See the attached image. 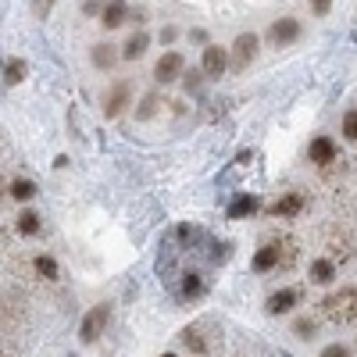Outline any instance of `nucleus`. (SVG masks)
Returning <instances> with one entry per match:
<instances>
[{
    "mask_svg": "<svg viewBox=\"0 0 357 357\" xmlns=\"http://www.w3.org/2000/svg\"><path fill=\"white\" fill-rule=\"evenodd\" d=\"M0 357H18V347H15V343H4V340H0Z\"/></svg>",
    "mask_w": 357,
    "mask_h": 357,
    "instance_id": "35",
    "label": "nucleus"
},
{
    "mask_svg": "<svg viewBox=\"0 0 357 357\" xmlns=\"http://www.w3.org/2000/svg\"><path fill=\"white\" fill-rule=\"evenodd\" d=\"M254 54H257V36L254 33H240V36H236V43L229 47V68L232 72H243L254 61Z\"/></svg>",
    "mask_w": 357,
    "mask_h": 357,
    "instance_id": "3",
    "label": "nucleus"
},
{
    "mask_svg": "<svg viewBox=\"0 0 357 357\" xmlns=\"http://www.w3.org/2000/svg\"><path fill=\"white\" fill-rule=\"evenodd\" d=\"M89 61H93V68L107 72V68H114L118 61H122V47H114V43H93V50H89Z\"/></svg>",
    "mask_w": 357,
    "mask_h": 357,
    "instance_id": "13",
    "label": "nucleus"
},
{
    "mask_svg": "<svg viewBox=\"0 0 357 357\" xmlns=\"http://www.w3.org/2000/svg\"><path fill=\"white\" fill-rule=\"evenodd\" d=\"M204 79H207V75H204L200 68L186 72V75H183V86H186V93H200V86H204Z\"/></svg>",
    "mask_w": 357,
    "mask_h": 357,
    "instance_id": "28",
    "label": "nucleus"
},
{
    "mask_svg": "<svg viewBox=\"0 0 357 357\" xmlns=\"http://www.w3.org/2000/svg\"><path fill=\"white\" fill-rule=\"evenodd\" d=\"M314 333H318V321H314V318H296V321H293V336L314 340Z\"/></svg>",
    "mask_w": 357,
    "mask_h": 357,
    "instance_id": "26",
    "label": "nucleus"
},
{
    "mask_svg": "<svg viewBox=\"0 0 357 357\" xmlns=\"http://www.w3.org/2000/svg\"><path fill=\"white\" fill-rule=\"evenodd\" d=\"M301 289H293V286H286V289H275L272 296H268V301H264V311L268 314H289L296 304H301Z\"/></svg>",
    "mask_w": 357,
    "mask_h": 357,
    "instance_id": "9",
    "label": "nucleus"
},
{
    "mask_svg": "<svg viewBox=\"0 0 357 357\" xmlns=\"http://www.w3.org/2000/svg\"><path fill=\"white\" fill-rule=\"evenodd\" d=\"M107 318H111V307L107 304H97V307H89L79 321V340L82 343H97L100 333L107 329Z\"/></svg>",
    "mask_w": 357,
    "mask_h": 357,
    "instance_id": "2",
    "label": "nucleus"
},
{
    "mask_svg": "<svg viewBox=\"0 0 357 357\" xmlns=\"http://www.w3.org/2000/svg\"><path fill=\"white\" fill-rule=\"evenodd\" d=\"M25 318V301H18V296H0V329L11 333L18 329Z\"/></svg>",
    "mask_w": 357,
    "mask_h": 357,
    "instance_id": "10",
    "label": "nucleus"
},
{
    "mask_svg": "<svg viewBox=\"0 0 357 357\" xmlns=\"http://www.w3.org/2000/svg\"><path fill=\"white\" fill-rule=\"evenodd\" d=\"M25 75H29V65L22 61V57H8V61H4V82L8 86H22Z\"/></svg>",
    "mask_w": 357,
    "mask_h": 357,
    "instance_id": "19",
    "label": "nucleus"
},
{
    "mask_svg": "<svg viewBox=\"0 0 357 357\" xmlns=\"http://www.w3.org/2000/svg\"><path fill=\"white\" fill-rule=\"evenodd\" d=\"M321 318H329L336 325H350L357 321V286H343L329 296H321V304H318Z\"/></svg>",
    "mask_w": 357,
    "mask_h": 357,
    "instance_id": "1",
    "label": "nucleus"
},
{
    "mask_svg": "<svg viewBox=\"0 0 357 357\" xmlns=\"http://www.w3.org/2000/svg\"><path fill=\"white\" fill-rule=\"evenodd\" d=\"M175 36H178L175 25H165V29H161V43H175Z\"/></svg>",
    "mask_w": 357,
    "mask_h": 357,
    "instance_id": "33",
    "label": "nucleus"
},
{
    "mask_svg": "<svg viewBox=\"0 0 357 357\" xmlns=\"http://www.w3.org/2000/svg\"><path fill=\"white\" fill-rule=\"evenodd\" d=\"M336 272H340V268L329 257H318V261H311V272L307 275H311L314 286H333L336 282Z\"/></svg>",
    "mask_w": 357,
    "mask_h": 357,
    "instance_id": "16",
    "label": "nucleus"
},
{
    "mask_svg": "<svg viewBox=\"0 0 357 357\" xmlns=\"http://www.w3.org/2000/svg\"><path fill=\"white\" fill-rule=\"evenodd\" d=\"M129 4H126V0H107V8L100 11V25L104 29H122L126 22H129Z\"/></svg>",
    "mask_w": 357,
    "mask_h": 357,
    "instance_id": "15",
    "label": "nucleus"
},
{
    "mask_svg": "<svg viewBox=\"0 0 357 357\" xmlns=\"http://www.w3.org/2000/svg\"><path fill=\"white\" fill-rule=\"evenodd\" d=\"M318 357H350V350H347L343 343H329V347H325Z\"/></svg>",
    "mask_w": 357,
    "mask_h": 357,
    "instance_id": "30",
    "label": "nucleus"
},
{
    "mask_svg": "<svg viewBox=\"0 0 357 357\" xmlns=\"http://www.w3.org/2000/svg\"><path fill=\"white\" fill-rule=\"evenodd\" d=\"M11 197V190H4V186H0V207H4V200Z\"/></svg>",
    "mask_w": 357,
    "mask_h": 357,
    "instance_id": "37",
    "label": "nucleus"
},
{
    "mask_svg": "<svg viewBox=\"0 0 357 357\" xmlns=\"http://www.w3.org/2000/svg\"><path fill=\"white\" fill-rule=\"evenodd\" d=\"M161 357H175V354H161Z\"/></svg>",
    "mask_w": 357,
    "mask_h": 357,
    "instance_id": "38",
    "label": "nucleus"
},
{
    "mask_svg": "<svg viewBox=\"0 0 357 357\" xmlns=\"http://www.w3.org/2000/svg\"><path fill=\"white\" fill-rule=\"evenodd\" d=\"M204 293H207V282H204V275H197V272H186V275H183V296H186V301H200Z\"/></svg>",
    "mask_w": 357,
    "mask_h": 357,
    "instance_id": "21",
    "label": "nucleus"
},
{
    "mask_svg": "<svg viewBox=\"0 0 357 357\" xmlns=\"http://www.w3.org/2000/svg\"><path fill=\"white\" fill-rule=\"evenodd\" d=\"M304 207H307L304 193H286V197H279L272 207H268V215H272V218H296Z\"/></svg>",
    "mask_w": 357,
    "mask_h": 357,
    "instance_id": "12",
    "label": "nucleus"
},
{
    "mask_svg": "<svg viewBox=\"0 0 357 357\" xmlns=\"http://www.w3.org/2000/svg\"><path fill=\"white\" fill-rule=\"evenodd\" d=\"M104 8H107V0H86V4H82V11H86V15H97V18H100V11H104Z\"/></svg>",
    "mask_w": 357,
    "mask_h": 357,
    "instance_id": "31",
    "label": "nucleus"
},
{
    "mask_svg": "<svg viewBox=\"0 0 357 357\" xmlns=\"http://www.w3.org/2000/svg\"><path fill=\"white\" fill-rule=\"evenodd\" d=\"M33 268H36L40 279H57V261H54L50 254H40V257L33 261Z\"/></svg>",
    "mask_w": 357,
    "mask_h": 357,
    "instance_id": "25",
    "label": "nucleus"
},
{
    "mask_svg": "<svg viewBox=\"0 0 357 357\" xmlns=\"http://www.w3.org/2000/svg\"><path fill=\"white\" fill-rule=\"evenodd\" d=\"M282 264V254H279V240L272 236L257 254H254V272H272V268H279Z\"/></svg>",
    "mask_w": 357,
    "mask_h": 357,
    "instance_id": "14",
    "label": "nucleus"
},
{
    "mask_svg": "<svg viewBox=\"0 0 357 357\" xmlns=\"http://www.w3.org/2000/svg\"><path fill=\"white\" fill-rule=\"evenodd\" d=\"M354 257H357V240H354V236H343V232H333V240H329V261L340 268V264H347Z\"/></svg>",
    "mask_w": 357,
    "mask_h": 357,
    "instance_id": "11",
    "label": "nucleus"
},
{
    "mask_svg": "<svg viewBox=\"0 0 357 357\" xmlns=\"http://www.w3.org/2000/svg\"><path fill=\"white\" fill-rule=\"evenodd\" d=\"M343 139L357 143V107H350V111L343 114Z\"/></svg>",
    "mask_w": 357,
    "mask_h": 357,
    "instance_id": "27",
    "label": "nucleus"
},
{
    "mask_svg": "<svg viewBox=\"0 0 357 357\" xmlns=\"http://www.w3.org/2000/svg\"><path fill=\"white\" fill-rule=\"evenodd\" d=\"M307 161L318 165V168H325V165H340L336 143H333L329 136H314V139L307 143Z\"/></svg>",
    "mask_w": 357,
    "mask_h": 357,
    "instance_id": "7",
    "label": "nucleus"
},
{
    "mask_svg": "<svg viewBox=\"0 0 357 357\" xmlns=\"http://www.w3.org/2000/svg\"><path fill=\"white\" fill-rule=\"evenodd\" d=\"M311 11H314L318 18H325V15L333 11V0H311Z\"/></svg>",
    "mask_w": 357,
    "mask_h": 357,
    "instance_id": "32",
    "label": "nucleus"
},
{
    "mask_svg": "<svg viewBox=\"0 0 357 357\" xmlns=\"http://www.w3.org/2000/svg\"><path fill=\"white\" fill-rule=\"evenodd\" d=\"M200 72L207 75V79H222L225 72H229V50H222V47H204V57H200Z\"/></svg>",
    "mask_w": 357,
    "mask_h": 357,
    "instance_id": "6",
    "label": "nucleus"
},
{
    "mask_svg": "<svg viewBox=\"0 0 357 357\" xmlns=\"http://www.w3.org/2000/svg\"><path fill=\"white\" fill-rule=\"evenodd\" d=\"M8 190H11V200H18V204H25V200H33L36 197V183H33V178H11V183H8Z\"/></svg>",
    "mask_w": 357,
    "mask_h": 357,
    "instance_id": "20",
    "label": "nucleus"
},
{
    "mask_svg": "<svg viewBox=\"0 0 357 357\" xmlns=\"http://www.w3.org/2000/svg\"><path fill=\"white\" fill-rule=\"evenodd\" d=\"M129 100H132V86H129V79H118V82L107 89V97H104V114H107V118H118V114L129 107Z\"/></svg>",
    "mask_w": 357,
    "mask_h": 357,
    "instance_id": "5",
    "label": "nucleus"
},
{
    "mask_svg": "<svg viewBox=\"0 0 357 357\" xmlns=\"http://www.w3.org/2000/svg\"><path fill=\"white\" fill-rule=\"evenodd\" d=\"M15 229H18L22 236H36V232H40V215H36V211H22L18 222H15Z\"/></svg>",
    "mask_w": 357,
    "mask_h": 357,
    "instance_id": "24",
    "label": "nucleus"
},
{
    "mask_svg": "<svg viewBox=\"0 0 357 357\" xmlns=\"http://www.w3.org/2000/svg\"><path fill=\"white\" fill-rule=\"evenodd\" d=\"M301 33H304V25L296 18H279V22H272V29H268V40H272L275 47H289V43L301 40Z\"/></svg>",
    "mask_w": 357,
    "mask_h": 357,
    "instance_id": "8",
    "label": "nucleus"
},
{
    "mask_svg": "<svg viewBox=\"0 0 357 357\" xmlns=\"http://www.w3.org/2000/svg\"><path fill=\"white\" fill-rule=\"evenodd\" d=\"M54 4H57V0H33V18L36 22H47L50 11H54Z\"/></svg>",
    "mask_w": 357,
    "mask_h": 357,
    "instance_id": "29",
    "label": "nucleus"
},
{
    "mask_svg": "<svg viewBox=\"0 0 357 357\" xmlns=\"http://www.w3.org/2000/svg\"><path fill=\"white\" fill-rule=\"evenodd\" d=\"M257 207H261V200H257L254 193H240V197L229 204V218H250Z\"/></svg>",
    "mask_w": 357,
    "mask_h": 357,
    "instance_id": "18",
    "label": "nucleus"
},
{
    "mask_svg": "<svg viewBox=\"0 0 357 357\" xmlns=\"http://www.w3.org/2000/svg\"><path fill=\"white\" fill-rule=\"evenodd\" d=\"M158 107H161V93H158V89H151V93L139 100L136 118H139V122H146V118H154V114H158Z\"/></svg>",
    "mask_w": 357,
    "mask_h": 357,
    "instance_id": "22",
    "label": "nucleus"
},
{
    "mask_svg": "<svg viewBox=\"0 0 357 357\" xmlns=\"http://www.w3.org/2000/svg\"><path fill=\"white\" fill-rule=\"evenodd\" d=\"M190 40L200 43V47H211V43H207V33H204V29H190Z\"/></svg>",
    "mask_w": 357,
    "mask_h": 357,
    "instance_id": "34",
    "label": "nucleus"
},
{
    "mask_svg": "<svg viewBox=\"0 0 357 357\" xmlns=\"http://www.w3.org/2000/svg\"><path fill=\"white\" fill-rule=\"evenodd\" d=\"M143 18H146V11H143V8H132V11H129V22L143 25Z\"/></svg>",
    "mask_w": 357,
    "mask_h": 357,
    "instance_id": "36",
    "label": "nucleus"
},
{
    "mask_svg": "<svg viewBox=\"0 0 357 357\" xmlns=\"http://www.w3.org/2000/svg\"><path fill=\"white\" fill-rule=\"evenodd\" d=\"M183 75H186V61H183V54H178V50L161 54V61L154 65V79H158L161 86H168V82L183 79Z\"/></svg>",
    "mask_w": 357,
    "mask_h": 357,
    "instance_id": "4",
    "label": "nucleus"
},
{
    "mask_svg": "<svg viewBox=\"0 0 357 357\" xmlns=\"http://www.w3.org/2000/svg\"><path fill=\"white\" fill-rule=\"evenodd\" d=\"M146 47H151V36H146L143 29H136V33L126 40V47H122V61H139V57L146 54Z\"/></svg>",
    "mask_w": 357,
    "mask_h": 357,
    "instance_id": "17",
    "label": "nucleus"
},
{
    "mask_svg": "<svg viewBox=\"0 0 357 357\" xmlns=\"http://www.w3.org/2000/svg\"><path fill=\"white\" fill-rule=\"evenodd\" d=\"M178 340H183V347L193 350V354H207V340H204L200 329H193V325H190V329H183V336H178Z\"/></svg>",
    "mask_w": 357,
    "mask_h": 357,
    "instance_id": "23",
    "label": "nucleus"
}]
</instances>
